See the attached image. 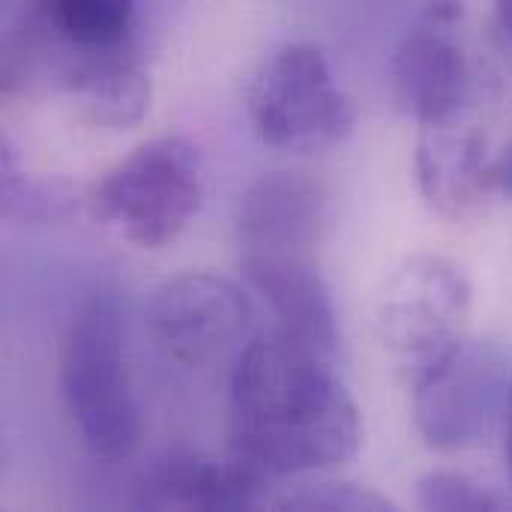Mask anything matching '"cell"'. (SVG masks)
Segmentation results:
<instances>
[{
    "label": "cell",
    "instance_id": "cell-1",
    "mask_svg": "<svg viewBox=\"0 0 512 512\" xmlns=\"http://www.w3.org/2000/svg\"><path fill=\"white\" fill-rule=\"evenodd\" d=\"M231 453L264 477L345 465L363 441L360 408L333 360L282 336L249 345L231 372Z\"/></svg>",
    "mask_w": 512,
    "mask_h": 512
},
{
    "label": "cell",
    "instance_id": "cell-2",
    "mask_svg": "<svg viewBox=\"0 0 512 512\" xmlns=\"http://www.w3.org/2000/svg\"><path fill=\"white\" fill-rule=\"evenodd\" d=\"M177 0H24L3 42V90H63L75 102L105 75L144 66Z\"/></svg>",
    "mask_w": 512,
    "mask_h": 512
},
{
    "label": "cell",
    "instance_id": "cell-3",
    "mask_svg": "<svg viewBox=\"0 0 512 512\" xmlns=\"http://www.w3.org/2000/svg\"><path fill=\"white\" fill-rule=\"evenodd\" d=\"M204 204V156L186 135L141 144L87 192L90 213L138 249L168 246Z\"/></svg>",
    "mask_w": 512,
    "mask_h": 512
},
{
    "label": "cell",
    "instance_id": "cell-4",
    "mask_svg": "<svg viewBox=\"0 0 512 512\" xmlns=\"http://www.w3.org/2000/svg\"><path fill=\"white\" fill-rule=\"evenodd\" d=\"M60 384L90 456L102 462L126 459L138 444L141 417L126 375L120 312L108 294L90 297L72 318L60 357Z\"/></svg>",
    "mask_w": 512,
    "mask_h": 512
},
{
    "label": "cell",
    "instance_id": "cell-5",
    "mask_svg": "<svg viewBox=\"0 0 512 512\" xmlns=\"http://www.w3.org/2000/svg\"><path fill=\"white\" fill-rule=\"evenodd\" d=\"M258 138L288 153H321L357 126V105L339 87L327 57L306 42L279 48L249 87Z\"/></svg>",
    "mask_w": 512,
    "mask_h": 512
},
{
    "label": "cell",
    "instance_id": "cell-6",
    "mask_svg": "<svg viewBox=\"0 0 512 512\" xmlns=\"http://www.w3.org/2000/svg\"><path fill=\"white\" fill-rule=\"evenodd\" d=\"M471 285L462 267L438 255L408 258L384 285L375 327L411 384L465 342Z\"/></svg>",
    "mask_w": 512,
    "mask_h": 512
},
{
    "label": "cell",
    "instance_id": "cell-7",
    "mask_svg": "<svg viewBox=\"0 0 512 512\" xmlns=\"http://www.w3.org/2000/svg\"><path fill=\"white\" fill-rule=\"evenodd\" d=\"M510 396L512 354L465 339L414 381V423L432 450H474L504 429Z\"/></svg>",
    "mask_w": 512,
    "mask_h": 512
},
{
    "label": "cell",
    "instance_id": "cell-8",
    "mask_svg": "<svg viewBox=\"0 0 512 512\" xmlns=\"http://www.w3.org/2000/svg\"><path fill=\"white\" fill-rule=\"evenodd\" d=\"M471 57L459 0H432L405 30L393 54L399 108L420 126L456 120L471 99Z\"/></svg>",
    "mask_w": 512,
    "mask_h": 512
},
{
    "label": "cell",
    "instance_id": "cell-9",
    "mask_svg": "<svg viewBox=\"0 0 512 512\" xmlns=\"http://www.w3.org/2000/svg\"><path fill=\"white\" fill-rule=\"evenodd\" d=\"M249 315V297L231 279L183 273L156 288L147 306V330L171 363L207 369L243 342Z\"/></svg>",
    "mask_w": 512,
    "mask_h": 512
},
{
    "label": "cell",
    "instance_id": "cell-10",
    "mask_svg": "<svg viewBox=\"0 0 512 512\" xmlns=\"http://www.w3.org/2000/svg\"><path fill=\"white\" fill-rule=\"evenodd\" d=\"M330 195L303 171L261 174L240 198L237 237L243 255L309 252L327 231Z\"/></svg>",
    "mask_w": 512,
    "mask_h": 512
},
{
    "label": "cell",
    "instance_id": "cell-11",
    "mask_svg": "<svg viewBox=\"0 0 512 512\" xmlns=\"http://www.w3.org/2000/svg\"><path fill=\"white\" fill-rule=\"evenodd\" d=\"M267 480L249 462L201 453H171L156 459L135 486L141 510H255L267 501Z\"/></svg>",
    "mask_w": 512,
    "mask_h": 512
},
{
    "label": "cell",
    "instance_id": "cell-12",
    "mask_svg": "<svg viewBox=\"0 0 512 512\" xmlns=\"http://www.w3.org/2000/svg\"><path fill=\"white\" fill-rule=\"evenodd\" d=\"M243 276L273 309L282 339L321 357H336V309L309 252L243 255Z\"/></svg>",
    "mask_w": 512,
    "mask_h": 512
},
{
    "label": "cell",
    "instance_id": "cell-13",
    "mask_svg": "<svg viewBox=\"0 0 512 512\" xmlns=\"http://www.w3.org/2000/svg\"><path fill=\"white\" fill-rule=\"evenodd\" d=\"M414 165L423 198L447 219L477 216L495 189V159H489L483 132L471 126L465 114L420 126Z\"/></svg>",
    "mask_w": 512,
    "mask_h": 512
},
{
    "label": "cell",
    "instance_id": "cell-14",
    "mask_svg": "<svg viewBox=\"0 0 512 512\" xmlns=\"http://www.w3.org/2000/svg\"><path fill=\"white\" fill-rule=\"evenodd\" d=\"M0 207L12 222H63L78 210V192L63 177H42L21 168L15 150L3 144Z\"/></svg>",
    "mask_w": 512,
    "mask_h": 512
},
{
    "label": "cell",
    "instance_id": "cell-15",
    "mask_svg": "<svg viewBox=\"0 0 512 512\" xmlns=\"http://www.w3.org/2000/svg\"><path fill=\"white\" fill-rule=\"evenodd\" d=\"M417 501L426 510L441 512H480V510H501V501L483 489L480 483H474L465 474L456 471H432L420 480L417 486Z\"/></svg>",
    "mask_w": 512,
    "mask_h": 512
},
{
    "label": "cell",
    "instance_id": "cell-16",
    "mask_svg": "<svg viewBox=\"0 0 512 512\" xmlns=\"http://www.w3.org/2000/svg\"><path fill=\"white\" fill-rule=\"evenodd\" d=\"M285 510H393V504L375 492H366V489H357V486H348V483H321V486H309V489H300L294 495H288L282 501Z\"/></svg>",
    "mask_w": 512,
    "mask_h": 512
},
{
    "label": "cell",
    "instance_id": "cell-17",
    "mask_svg": "<svg viewBox=\"0 0 512 512\" xmlns=\"http://www.w3.org/2000/svg\"><path fill=\"white\" fill-rule=\"evenodd\" d=\"M492 174H495V189H501L507 198H512V138L510 144L501 150V156H495Z\"/></svg>",
    "mask_w": 512,
    "mask_h": 512
},
{
    "label": "cell",
    "instance_id": "cell-18",
    "mask_svg": "<svg viewBox=\"0 0 512 512\" xmlns=\"http://www.w3.org/2000/svg\"><path fill=\"white\" fill-rule=\"evenodd\" d=\"M495 21H498L501 36L512 48V0H495Z\"/></svg>",
    "mask_w": 512,
    "mask_h": 512
},
{
    "label": "cell",
    "instance_id": "cell-19",
    "mask_svg": "<svg viewBox=\"0 0 512 512\" xmlns=\"http://www.w3.org/2000/svg\"><path fill=\"white\" fill-rule=\"evenodd\" d=\"M504 453H507V468H510L512 480V396L510 405H507V420H504Z\"/></svg>",
    "mask_w": 512,
    "mask_h": 512
}]
</instances>
